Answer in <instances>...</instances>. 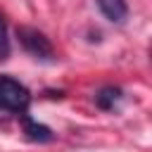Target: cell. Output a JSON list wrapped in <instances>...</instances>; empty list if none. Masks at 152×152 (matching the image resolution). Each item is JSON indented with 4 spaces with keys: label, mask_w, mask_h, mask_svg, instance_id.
I'll return each instance as SVG.
<instances>
[{
    "label": "cell",
    "mask_w": 152,
    "mask_h": 152,
    "mask_svg": "<svg viewBox=\"0 0 152 152\" xmlns=\"http://www.w3.org/2000/svg\"><path fill=\"white\" fill-rule=\"evenodd\" d=\"M28 102H31V93L26 90V86H21L10 76H0V109L21 114L26 112Z\"/></svg>",
    "instance_id": "6da1fadb"
},
{
    "label": "cell",
    "mask_w": 152,
    "mask_h": 152,
    "mask_svg": "<svg viewBox=\"0 0 152 152\" xmlns=\"http://www.w3.org/2000/svg\"><path fill=\"white\" fill-rule=\"evenodd\" d=\"M17 33H19V40H21L24 50L31 52L33 57H38V59H52V57H55V50H52L50 40H48L40 31L28 28V26H21Z\"/></svg>",
    "instance_id": "7a4b0ae2"
},
{
    "label": "cell",
    "mask_w": 152,
    "mask_h": 152,
    "mask_svg": "<svg viewBox=\"0 0 152 152\" xmlns=\"http://www.w3.org/2000/svg\"><path fill=\"white\" fill-rule=\"evenodd\" d=\"M95 2H97L100 12H102L109 21H114V24L124 21V19H126V14H128L126 0H95Z\"/></svg>",
    "instance_id": "3957f363"
},
{
    "label": "cell",
    "mask_w": 152,
    "mask_h": 152,
    "mask_svg": "<svg viewBox=\"0 0 152 152\" xmlns=\"http://www.w3.org/2000/svg\"><path fill=\"white\" fill-rule=\"evenodd\" d=\"M21 124H24V133H26V138L28 140H36V142H48V140H52V131L48 128V126H43V124H36L31 116H26L24 112H21Z\"/></svg>",
    "instance_id": "277c9868"
},
{
    "label": "cell",
    "mask_w": 152,
    "mask_h": 152,
    "mask_svg": "<svg viewBox=\"0 0 152 152\" xmlns=\"http://www.w3.org/2000/svg\"><path fill=\"white\" fill-rule=\"evenodd\" d=\"M119 97H121V90H119V88H102V90L95 95V102H97V107H102V109H112V107L119 102Z\"/></svg>",
    "instance_id": "5b68a950"
},
{
    "label": "cell",
    "mask_w": 152,
    "mask_h": 152,
    "mask_svg": "<svg viewBox=\"0 0 152 152\" xmlns=\"http://www.w3.org/2000/svg\"><path fill=\"white\" fill-rule=\"evenodd\" d=\"M10 57V38H7V24L0 14V62Z\"/></svg>",
    "instance_id": "8992f818"
}]
</instances>
